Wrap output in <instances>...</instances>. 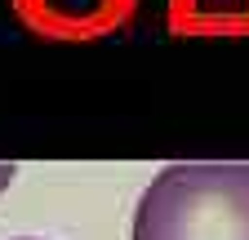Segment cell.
I'll use <instances>...</instances> for the list:
<instances>
[{
  "mask_svg": "<svg viewBox=\"0 0 249 240\" xmlns=\"http://www.w3.org/2000/svg\"><path fill=\"white\" fill-rule=\"evenodd\" d=\"M134 240H249V160H187L151 178Z\"/></svg>",
  "mask_w": 249,
  "mask_h": 240,
  "instance_id": "obj_1",
  "label": "cell"
},
{
  "mask_svg": "<svg viewBox=\"0 0 249 240\" xmlns=\"http://www.w3.org/2000/svg\"><path fill=\"white\" fill-rule=\"evenodd\" d=\"M14 173H18V169H14V165H5V160H0V191H5V187H9V183H14Z\"/></svg>",
  "mask_w": 249,
  "mask_h": 240,
  "instance_id": "obj_2",
  "label": "cell"
},
{
  "mask_svg": "<svg viewBox=\"0 0 249 240\" xmlns=\"http://www.w3.org/2000/svg\"><path fill=\"white\" fill-rule=\"evenodd\" d=\"M22 240H27V236H22Z\"/></svg>",
  "mask_w": 249,
  "mask_h": 240,
  "instance_id": "obj_3",
  "label": "cell"
}]
</instances>
